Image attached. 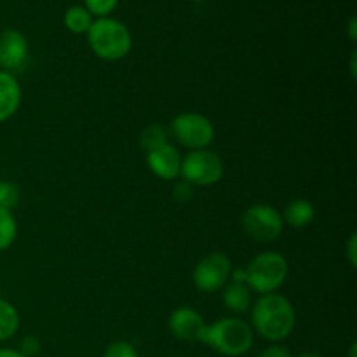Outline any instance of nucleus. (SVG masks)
Instances as JSON below:
<instances>
[{
	"label": "nucleus",
	"instance_id": "nucleus-1",
	"mask_svg": "<svg viewBox=\"0 0 357 357\" xmlns=\"http://www.w3.org/2000/svg\"><path fill=\"white\" fill-rule=\"evenodd\" d=\"M251 321L265 340L281 342L295 330L296 316L291 302L278 293L261 295L251 309Z\"/></svg>",
	"mask_w": 357,
	"mask_h": 357
},
{
	"label": "nucleus",
	"instance_id": "nucleus-2",
	"mask_svg": "<svg viewBox=\"0 0 357 357\" xmlns=\"http://www.w3.org/2000/svg\"><path fill=\"white\" fill-rule=\"evenodd\" d=\"M201 342L227 357H241L253 347L255 333L246 321L222 317L216 323L206 324Z\"/></svg>",
	"mask_w": 357,
	"mask_h": 357
},
{
	"label": "nucleus",
	"instance_id": "nucleus-3",
	"mask_svg": "<svg viewBox=\"0 0 357 357\" xmlns=\"http://www.w3.org/2000/svg\"><path fill=\"white\" fill-rule=\"evenodd\" d=\"M87 42L94 54L107 61L126 58L132 47V38L126 24L110 17L93 21L87 31Z\"/></svg>",
	"mask_w": 357,
	"mask_h": 357
},
{
	"label": "nucleus",
	"instance_id": "nucleus-4",
	"mask_svg": "<svg viewBox=\"0 0 357 357\" xmlns=\"http://www.w3.org/2000/svg\"><path fill=\"white\" fill-rule=\"evenodd\" d=\"M289 265L281 253L265 251L255 257L246 267V286L260 295L275 293L288 279Z\"/></svg>",
	"mask_w": 357,
	"mask_h": 357
},
{
	"label": "nucleus",
	"instance_id": "nucleus-5",
	"mask_svg": "<svg viewBox=\"0 0 357 357\" xmlns=\"http://www.w3.org/2000/svg\"><path fill=\"white\" fill-rule=\"evenodd\" d=\"M180 176L197 187H209L222 180L223 160L211 150H192L181 159Z\"/></svg>",
	"mask_w": 357,
	"mask_h": 357
},
{
	"label": "nucleus",
	"instance_id": "nucleus-6",
	"mask_svg": "<svg viewBox=\"0 0 357 357\" xmlns=\"http://www.w3.org/2000/svg\"><path fill=\"white\" fill-rule=\"evenodd\" d=\"M243 229L253 241L261 244L274 243L284 229L282 215L268 204H253L243 215Z\"/></svg>",
	"mask_w": 357,
	"mask_h": 357
},
{
	"label": "nucleus",
	"instance_id": "nucleus-7",
	"mask_svg": "<svg viewBox=\"0 0 357 357\" xmlns=\"http://www.w3.org/2000/svg\"><path fill=\"white\" fill-rule=\"evenodd\" d=\"M171 132L183 146L202 150L215 139V126L201 114H181L171 122Z\"/></svg>",
	"mask_w": 357,
	"mask_h": 357
},
{
	"label": "nucleus",
	"instance_id": "nucleus-8",
	"mask_svg": "<svg viewBox=\"0 0 357 357\" xmlns=\"http://www.w3.org/2000/svg\"><path fill=\"white\" fill-rule=\"evenodd\" d=\"M232 274V261L223 253L206 255L195 265L192 281L202 293H215L227 284Z\"/></svg>",
	"mask_w": 357,
	"mask_h": 357
},
{
	"label": "nucleus",
	"instance_id": "nucleus-9",
	"mask_svg": "<svg viewBox=\"0 0 357 357\" xmlns=\"http://www.w3.org/2000/svg\"><path fill=\"white\" fill-rule=\"evenodd\" d=\"M204 328V317L190 307H178L169 316L171 333L183 342H201Z\"/></svg>",
	"mask_w": 357,
	"mask_h": 357
},
{
	"label": "nucleus",
	"instance_id": "nucleus-10",
	"mask_svg": "<svg viewBox=\"0 0 357 357\" xmlns=\"http://www.w3.org/2000/svg\"><path fill=\"white\" fill-rule=\"evenodd\" d=\"M28 59V42L21 31L3 30L0 33V66L3 72L20 70Z\"/></svg>",
	"mask_w": 357,
	"mask_h": 357
},
{
	"label": "nucleus",
	"instance_id": "nucleus-11",
	"mask_svg": "<svg viewBox=\"0 0 357 357\" xmlns=\"http://www.w3.org/2000/svg\"><path fill=\"white\" fill-rule=\"evenodd\" d=\"M146 164L150 171L160 180H176L180 176L181 155L171 143L159 146L155 150L146 152Z\"/></svg>",
	"mask_w": 357,
	"mask_h": 357
},
{
	"label": "nucleus",
	"instance_id": "nucleus-12",
	"mask_svg": "<svg viewBox=\"0 0 357 357\" xmlns=\"http://www.w3.org/2000/svg\"><path fill=\"white\" fill-rule=\"evenodd\" d=\"M21 105V86L16 77L0 70V122L13 117Z\"/></svg>",
	"mask_w": 357,
	"mask_h": 357
},
{
	"label": "nucleus",
	"instance_id": "nucleus-13",
	"mask_svg": "<svg viewBox=\"0 0 357 357\" xmlns=\"http://www.w3.org/2000/svg\"><path fill=\"white\" fill-rule=\"evenodd\" d=\"M314 216H316V208H314L312 202L305 201V199H295L286 206L282 222L295 227V229H302L312 222Z\"/></svg>",
	"mask_w": 357,
	"mask_h": 357
},
{
	"label": "nucleus",
	"instance_id": "nucleus-14",
	"mask_svg": "<svg viewBox=\"0 0 357 357\" xmlns=\"http://www.w3.org/2000/svg\"><path fill=\"white\" fill-rule=\"evenodd\" d=\"M223 303L229 310L237 314H243L250 309L251 305V289L241 282H230L225 286L223 291Z\"/></svg>",
	"mask_w": 357,
	"mask_h": 357
},
{
	"label": "nucleus",
	"instance_id": "nucleus-15",
	"mask_svg": "<svg viewBox=\"0 0 357 357\" xmlns=\"http://www.w3.org/2000/svg\"><path fill=\"white\" fill-rule=\"evenodd\" d=\"M20 330V312L7 300L0 298V342L13 338Z\"/></svg>",
	"mask_w": 357,
	"mask_h": 357
},
{
	"label": "nucleus",
	"instance_id": "nucleus-16",
	"mask_svg": "<svg viewBox=\"0 0 357 357\" xmlns=\"http://www.w3.org/2000/svg\"><path fill=\"white\" fill-rule=\"evenodd\" d=\"M65 24L72 33H87L93 24V16L86 7L73 6L65 13Z\"/></svg>",
	"mask_w": 357,
	"mask_h": 357
},
{
	"label": "nucleus",
	"instance_id": "nucleus-17",
	"mask_svg": "<svg viewBox=\"0 0 357 357\" xmlns=\"http://www.w3.org/2000/svg\"><path fill=\"white\" fill-rule=\"evenodd\" d=\"M17 225L13 211L0 208V251H6L16 241Z\"/></svg>",
	"mask_w": 357,
	"mask_h": 357
},
{
	"label": "nucleus",
	"instance_id": "nucleus-18",
	"mask_svg": "<svg viewBox=\"0 0 357 357\" xmlns=\"http://www.w3.org/2000/svg\"><path fill=\"white\" fill-rule=\"evenodd\" d=\"M167 142V132L162 126L159 124H152L149 128L143 129L142 136H139V145L143 146L145 152H150V150H155L159 146L166 145Z\"/></svg>",
	"mask_w": 357,
	"mask_h": 357
},
{
	"label": "nucleus",
	"instance_id": "nucleus-19",
	"mask_svg": "<svg viewBox=\"0 0 357 357\" xmlns=\"http://www.w3.org/2000/svg\"><path fill=\"white\" fill-rule=\"evenodd\" d=\"M21 201V190L13 181H0V208L13 211Z\"/></svg>",
	"mask_w": 357,
	"mask_h": 357
},
{
	"label": "nucleus",
	"instance_id": "nucleus-20",
	"mask_svg": "<svg viewBox=\"0 0 357 357\" xmlns=\"http://www.w3.org/2000/svg\"><path fill=\"white\" fill-rule=\"evenodd\" d=\"M103 357H139V356L135 345L124 340H117V342H112V344L105 349Z\"/></svg>",
	"mask_w": 357,
	"mask_h": 357
},
{
	"label": "nucleus",
	"instance_id": "nucleus-21",
	"mask_svg": "<svg viewBox=\"0 0 357 357\" xmlns=\"http://www.w3.org/2000/svg\"><path fill=\"white\" fill-rule=\"evenodd\" d=\"M84 2H86V9L89 10L91 16L107 17L117 7L119 0H84Z\"/></svg>",
	"mask_w": 357,
	"mask_h": 357
},
{
	"label": "nucleus",
	"instance_id": "nucleus-22",
	"mask_svg": "<svg viewBox=\"0 0 357 357\" xmlns=\"http://www.w3.org/2000/svg\"><path fill=\"white\" fill-rule=\"evenodd\" d=\"M17 351L21 352L24 357H35L40 354V340H38L37 337H24L23 340H21L20 344V349Z\"/></svg>",
	"mask_w": 357,
	"mask_h": 357
},
{
	"label": "nucleus",
	"instance_id": "nucleus-23",
	"mask_svg": "<svg viewBox=\"0 0 357 357\" xmlns=\"http://www.w3.org/2000/svg\"><path fill=\"white\" fill-rule=\"evenodd\" d=\"M173 192H174V199L180 202L190 201L192 195H194L192 185L187 183V181H180V183H176V187H174Z\"/></svg>",
	"mask_w": 357,
	"mask_h": 357
},
{
	"label": "nucleus",
	"instance_id": "nucleus-24",
	"mask_svg": "<svg viewBox=\"0 0 357 357\" xmlns=\"http://www.w3.org/2000/svg\"><path fill=\"white\" fill-rule=\"evenodd\" d=\"M257 357H293V356H291V352H289L288 347L274 344V345H271V347L264 349V351H261Z\"/></svg>",
	"mask_w": 357,
	"mask_h": 357
},
{
	"label": "nucleus",
	"instance_id": "nucleus-25",
	"mask_svg": "<svg viewBox=\"0 0 357 357\" xmlns=\"http://www.w3.org/2000/svg\"><path fill=\"white\" fill-rule=\"evenodd\" d=\"M345 253H347V260L349 264H351V267H357V234H351V237H349L347 241V250H345Z\"/></svg>",
	"mask_w": 357,
	"mask_h": 357
},
{
	"label": "nucleus",
	"instance_id": "nucleus-26",
	"mask_svg": "<svg viewBox=\"0 0 357 357\" xmlns=\"http://www.w3.org/2000/svg\"><path fill=\"white\" fill-rule=\"evenodd\" d=\"M347 33H349V38H351L352 42L357 40V17L356 16H352L351 20H349Z\"/></svg>",
	"mask_w": 357,
	"mask_h": 357
},
{
	"label": "nucleus",
	"instance_id": "nucleus-27",
	"mask_svg": "<svg viewBox=\"0 0 357 357\" xmlns=\"http://www.w3.org/2000/svg\"><path fill=\"white\" fill-rule=\"evenodd\" d=\"M0 357H24L17 349L9 347H0Z\"/></svg>",
	"mask_w": 357,
	"mask_h": 357
},
{
	"label": "nucleus",
	"instance_id": "nucleus-28",
	"mask_svg": "<svg viewBox=\"0 0 357 357\" xmlns=\"http://www.w3.org/2000/svg\"><path fill=\"white\" fill-rule=\"evenodd\" d=\"M351 75L352 79H356L357 77V52L352 51V56H351Z\"/></svg>",
	"mask_w": 357,
	"mask_h": 357
},
{
	"label": "nucleus",
	"instance_id": "nucleus-29",
	"mask_svg": "<svg viewBox=\"0 0 357 357\" xmlns=\"http://www.w3.org/2000/svg\"><path fill=\"white\" fill-rule=\"evenodd\" d=\"M347 357H357V342H352L351 347H349Z\"/></svg>",
	"mask_w": 357,
	"mask_h": 357
},
{
	"label": "nucleus",
	"instance_id": "nucleus-30",
	"mask_svg": "<svg viewBox=\"0 0 357 357\" xmlns=\"http://www.w3.org/2000/svg\"><path fill=\"white\" fill-rule=\"evenodd\" d=\"M298 357H324V356L317 354V352H303V354H300Z\"/></svg>",
	"mask_w": 357,
	"mask_h": 357
},
{
	"label": "nucleus",
	"instance_id": "nucleus-31",
	"mask_svg": "<svg viewBox=\"0 0 357 357\" xmlns=\"http://www.w3.org/2000/svg\"><path fill=\"white\" fill-rule=\"evenodd\" d=\"M194 2H204V0H194Z\"/></svg>",
	"mask_w": 357,
	"mask_h": 357
}]
</instances>
